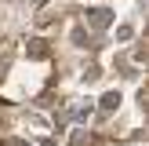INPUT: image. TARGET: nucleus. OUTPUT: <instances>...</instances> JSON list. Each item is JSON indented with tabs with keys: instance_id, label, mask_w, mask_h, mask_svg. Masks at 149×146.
Returning <instances> with one entry per match:
<instances>
[{
	"instance_id": "4",
	"label": "nucleus",
	"mask_w": 149,
	"mask_h": 146,
	"mask_svg": "<svg viewBox=\"0 0 149 146\" xmlns=\"http://www.w3.org/2000/svg\"><path fill=\"white\" fill-rule=\"evenodd\" d=\"M131 33H135L131 26H120V29H116V36H120V40H131Z\"/></svg>"
},
{
	"instance_id": "1",
	"label": "nucleus",
	"mask_w": 149,
	"mask_h": 146,
	"mask_svg": "<svg viewBox=\"0 0 149 146\" xmlns=\"http://www.w3.org/2000/svg\"><path fill=\"white\" fill-rule=\"evenodd\" d=\"M87 22H91L95 29H106L109 22H113V11H109V7H95V11H87Z\"/></svg>"
},
{
	"instance_id": "3",
	"label": "nucleus",
	"mask_w": 149,
	"mask_h": 146,
	"mask_svg": "<svg viewBox=\"0 0 149 146\" xmlns=\"http://www.w3.org/2000/svg\"><path fill=\"white\" fill-rule=\"evenodd\" d=\"M29 55H33V58H44V55H47V48H44V40H33V48H29Z\"/></svg>"
},
{
	"instance_id": "2",
	"label": "nucleus",
	"mask_w": 149,
	"mask_h": 146,
	"mask_svg": "<svg viewBox=\"0 0 149 146\" xmlns=\"http://www.w3.org/2000/svg\"><path fill=\"white\" fill-rule=\"evenodd\" d=\"M116 106H120V95H116V91L102 95V110H116Z\"/></svg>"
}]
</instances>
